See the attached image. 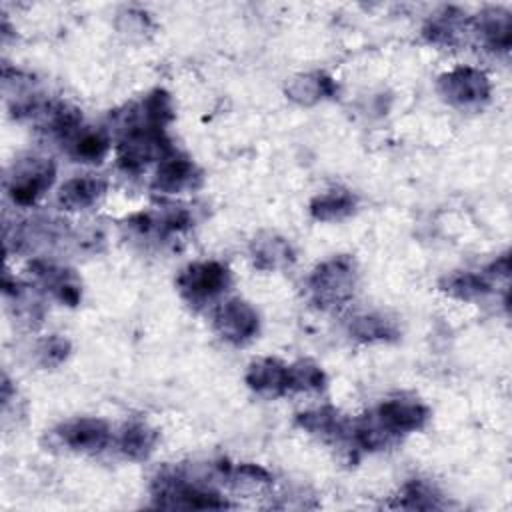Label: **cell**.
I'll list each match as a JSON object with an SVG mask.
<instances>
[{
    "mask_svg": "<svg viewBox=\"0 0 512 512\" xmlns=\"http://www.w3.org/2000/svg\"><path fill=\"white\" fill-rule=\"evenodd\" d=\"M312 300L320 308L346 304L356 290V266L350 256H336L320 264L308 282Z\"/></svg>",
    "mask_w": 512,
    "mask_h": 512,
    "instance_id": "6da1fadb",
    "label": "cell"
},
{
    "mask_svg": "<svg viewBox=\"0 0 512 512\" xmlns=\"http://www.w3.org/2000/svg\"><path fill=\"white\" fill-rule=\"evenodd\" d=\"M172 152L164 128L142 120L130 124L118 146V162L124 170H142L152 160H162Z\"/></svg>",
    "mask_w": 512,
    "mask_h": 512,
    "instance_id": "7a4b0ae2",
    "label": "cell"
},
{
    "mask_svg": "<svg viewBox=\"0 0 512 512\" xmlns=\"http://www.w3.org/2000/svg\"><path fill=\"white\" fill-rule=\"evenodd\" d=\"M156 506L160 508H194V510H218L228 502L212 490H204L196 484H188L176 472H164L152 486Z\"/></svg>",
    "mask_w": 512,
    "mask_h": 512,
    "instance_id": "3957f363",
    "label": "cell"
},
{
    "mask_svg": "<svg viewBox=\"0 0 512 512\" xmlns=\"http://www.w3.org/2000/svg\"><path fill=\"white\" fill-rule=\"evenodd\" d=\"M54 178L56 166L50 158L28 156L12 166L6 178V190L16 204L30 206L52 186Z\"/></svg>",
    "mask_w": 512,
    "mask_h": 512,
    "instance_id": "277c9868",
    "label": "cell"
},
{
    "mask_svg": "<svg viewBox=\"0 0 512 512\" xmlns=\"http://www.w3.org/2000/svg\"><path fill=\"white\" fill-rule=\"evenodd\" d=\"M176 282L190 304H206L230 286V272L220 262H194L182 270Z\"/></svg>",
    "mask_w": 512,
    "mask_h": 512,
    "instance_id": "5b68a950",
    "label": "cell"
},
{
    "mask_svg": "<svg viewBox=\"0 0 512 512\" xmlns=\"http://www.w3.org/2000/svg\"><path fill=\"white\" fill-rule=\"evenodd\" d=\"M438 92L458 108L480 106L490 98V82L484 72L468 66L454 68L440 76Z\"/></svg>",
    "mask_w": 512,
    "mask_h": 512,
    "instance_id": "8992f818",
    "label": "cell"
},
{
    "mask_svg": "<svg viewBox=\"0 0 512 512\" xmlns=\"http://www.w3.org/2000/svg\"><path fill=\"white\" fill-rule=\"evenodd\" d=\"M214 328L224 340L232 344H242L256 336L258 314L250 304H246L240 298H234L218 306L214 314Z\"/></svg>",
    "mask_w": 512,
    "mask_h": 512,
    "instance_id": "52a82bcc",
    "label": "cell"
},
{
    "mask_svg": "<svg viewBox=\"0 0 512 512\" xmlns=\"http://www.w3.org/2000/svg\"><path fill=\"white\" fill-rule=\"evenodd\" d=\"M202 182V172L198 166L180 154L170 152L160 160L156 176L152 180V188L164 194H178L184 190H194Z\"/></svg>",
    "mask_w": 512,
    "mask_h": 512,
    "instance_id": "ba28073f",
    "label": "cell"
},
{
    "mask_svg": "<svg viewBox=\"0 0 512 512\" xmlns=\"http://www.w3.org/2000/svg\"><path fill=\"white\" fill-rule=\"evenodd\" d=\"M58 438L76 452H100L110 440V428L100 418H76L58 428Z\"/></svg>",
    "mask_w": 512,
    "mask_h": 512,
    "instance_id": "9c48e42d",
    "label": "cell"
},
{
    "mask_svg": "<svg viewBox=\"0 0 512 512\" xmlns=\"http://www.w3.org/2000/svg\"><path fill=\"white\" fill-rule=\"evenodd\" d=\"M376 416L380 422L392 430L396 436L418 430L428 420V408L420 404L418 400H406V398H394L376 410Z\"/></svg>",
    "mask_w": 512,
    "mask_h": 512,
    "instance_id": "30bf717a",
    "label": "cell"
},
{
    "mask_svg": "<svg viewBox=\"0 0 512 512\" xmlns=\"http://www.w3.org/2000/svg\"><path fill=\"white\" fill-rule=\"evenodd\" d=\"M106 192V180L96 174L70 178L58 192V202L66 210H86L94 206Z\"/></svg>",
    "mask_w": 512,
    "mask_h": 512,
    "instance_id": "8fae6325",
    "label": "cell"
},
{
    "mask_svg": "<svg viewBox=\"0 0 512 512\" xmlns=\"http://www.w3.org/2000/svg\"><path fill=\"white\" fill-rule=\"evenodd\" d=\"M246 384L260 394H284L288 392V366L276 358L256 360L246 372Z\"/></svg>",
    "mask_w": 512,
    "mask_h": 512,
    "instance_id": "7c38bea8",
    "label": "cell"
},
{
    "mask_svg": "<svg viewBox=\"0 0 512 512\" xmlns=\"http://www.w3.org/2000/svg\"><path fill=\"white\" fill-rule=\"evenodd\" d=\"M250 254L254 260V266L260 270H278L288 266L294 260V252L278 234H260L250 244Z\"/></svg>",
    "mask_w": 512,
    "mask_h": 512,
    "instance_id": "4fadbf2b",
    "label": "cell"
},
{
    "mask_svg": "<svg viewBox=\"0 0 512 512\" xmlns=\"http://www.w3.org/2000/svg\"><path fill=\"white\" fill-rule=\"evenodd\" d=\"M34 274L38 276V280L64 304L68 306H76L80 302V284L76 280L74 274H70V270L58 268L54 264L48 262H36L32 266Z\"/></svg>",
    "mask_w": 512,
    "mask_h": 512,
    "instance_id": "5bb4252c",
    "label": "cell"
},
{
    "mask_svg": "<svg viewBox=\"0 0 512 512\" xmlns=\"http://www.w3.org/2000/svg\"><path fill=\"white\" fill-rule=\"evenodd\" d=\"M356 206V198L352 196V192L344 190V188H332L324 194H318L312 202H310V212L316 220H340L346 218L348 214H352Z\"/></svg>",
    "mask_w": 512,
    "mask_h": 512,
    "instance_id": "9a60e30c",
    "label": "cell"
},
{
    "mask_svg": "<svg viewBox=\"0 0 512 512\" xmlns=\"http://www.w3.org/2000/svg\"><path fill=\"white\" fill-rule=\"evenodd\" d=\"M158 442V432L144 422L128 424L120 434V450L132 460H144L154 452Z\"/></svg>",
    "mask_w": 512,
    "mask_h": 512,
    "instance_id": "2e32d148",
    "label": "cell"
},
{
    "mask_svg": "<svg viewBox=\"0 0 512 512\" xmlns=\"http://www.w3.org/2000/svg\"><path fill=\"white\" fill-rule=\"evenodd\" d=\"M482 40L492 50H508L510 48V14L504 10H488L478 18L476 24Z\"/></svg>",
    "mask_w": 512,
    "mask_h": 512,
    "instance_id": "e0dca14e",
    "label": "cell"
},
{
    "mask_svg": "<svg viewBox=\"0 0 512 512\" xmlns=\"http://www.w3.org/2000/svg\"><path fill=\"white\" fill-rule=\"evenodd\" d=\"M298 424L308 432L322 436L324 440H338L344 436V432H348L346 422L334 408H318L298 414Z\"/></svg>",
    "mask_w": 512,
    "mask_h": 512,
    "instance_id": "ac0fdd59",
    "label": "cell"
},
{
    "mask_svg": "<svg viewBox=\"0 0 512 512\" xmlns=\"http://www.w3.org/2000/svg\"><path fill=\"white\" fill-rule=\"evenodd\" d=\"M70 156L76 162H100L110 146V140L100 130H78L74 136L68 138Z\"/></svg>",
    "mask_w": 512,
    "mask_h": 512,
    "instance_id": "d6986e66",
    "label": "cell"
},
{
    "mask_svg": "<svg viewBox=\"0 0 512 512\" xmlns=\"http://www.w3.org/2000/svg\"><path fill=\"white\" fill-rule=\"evenodd\" d=\"M288 96L300 104H314L322 98L334 96L336 86L334 82L324 74H306L302 78H296L288 86Z\"/></svg>",
    "mask_w": 512,
    "mask_h": 512,
    "instance_id": "ffe728a7",
    "label": "cell"
},
{
    "mask_svg": "<svg viewBox=\"0 0 512 512\" xmlns=\"http://www.w3.org/2000/svg\"><path fill=\"white\" fill-rule=\"evenodd\" d=\"M440 288L460 300H472L490 292V282L476 272H452L440 280Z\"/></svg>",
    "mask_w": 512,
    "mask_h": 512,
    "instance_id": "44dd1931",
    "label": "cell"
},
{
    "mask_svg": "<svg viewBox=\"0 0 512 512\" xmlns=\"http://www.w3.org/2000/svg\"><path fill=\"white\" fill-rule=\"evenodd\" d=\"M350 332L360 340H390L398 336V328L382 314H364L352 320Z\"/></svg>",
    "mask_w": 512,
    "mask_h": 512,
    "instance_id": "7402d4cb",
    "label": "cell"
},
{
    "mask_svg": "<svg viewBox=\"0 0 512 512\" xmlns=\"http://www.w3.org/2000/svg\"><path fill=\"white\" fill-rule=\"evenodd\" d=\"M394 506L406 508V510H432V508H440L442 504H440V496L430 484L422 480H412L404 486Z\"/></svg>",
    "mask_w": 512,
    "mask_h": 512,
    "instance_id": "603a6c76",
    "label": "cell"
},
{
    "mask_svg": "<svg viewBox=\"0 0 512 512\" xmlns=\"http://www.w3.org/2000/svg\"><path fill=\"white\" fill-rule=\"evenodd\" d=\"M224 478H228L232 486L240 492H258L272 484V476L268 474V470L256 464H240L236 468L228 466Z\"/></svg>",
    "mask_w": 512,
    "mask_h": 512,
    "instance_id": "cb8c5ba5",
    "label": "cell"
},
{
    "mask_svg": "<svg viewBox=\"0 0 512 512\" xmlns=\"http://www.w3.org/2000/svg\"><path fill=\"white\" fill-rule=\"evenodd\" d=\"M326 384V376L312 360H300L288 368V390H320Z\"/></svg>",
    "mask_w": 512,
    "mask_h": 512,
    "instance_id": "d4e9b609",
    "label": "cell"
},
{
    "mask_svg": "<svg viewBox=\"0 0 512 512\" xmlns=\"http://www.w3.org/2000/svg\"><path fill=\"white\" fill-rule=\"evenodd\" d=\"M68 352H70V344L60 336H50L42 340L38 346V358L44 366H58L68 356Z\"/></svg>",
    "mask_w": 512,
    "mask_h": 512,
    "instance_id": "484cf974",
    "label": "cell"
}]
</instances>
